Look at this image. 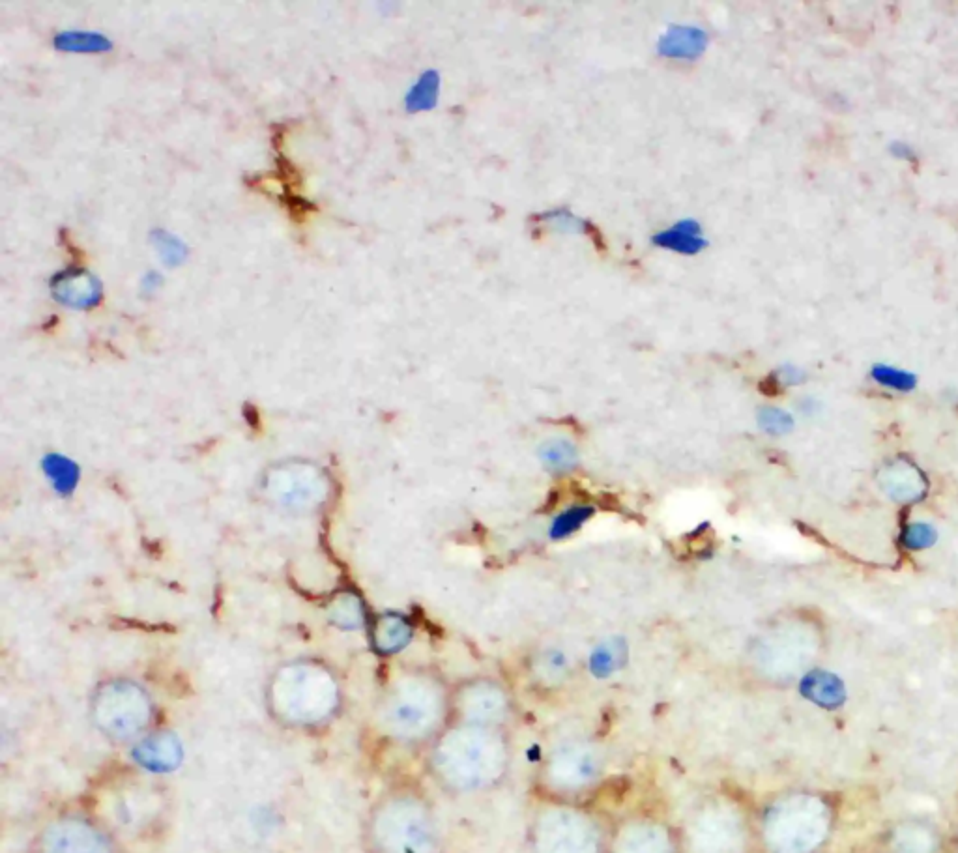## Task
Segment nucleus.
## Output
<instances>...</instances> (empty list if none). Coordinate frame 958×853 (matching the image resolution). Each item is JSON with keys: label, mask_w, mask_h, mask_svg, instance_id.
I'll use <instances>...</instances> for the list:
<instances>
[{"label": "nucleus", "mask_w": 958, "mask_h": 853, "mask_svg": "<svg viewBox=\"0 0 958 853\" xmlns=\"http://www.w3.org/2000/svg\"><path fill=\"white\" fill-rule=\"evenodd\" d=\"M513 767L506 728L450 723L429 745L425 769L431 782L457 799L487 796L502 788Z\"/></svg>", "instance_id": "f257e3e1"}, {"label": "nucleus", "mask_w": 958, "mask_h": 853, "mask_svg": "<svg viewBox=\"0 0 958 853\" xmlns=\"http://www.w3.org/2000/svg\"><path fill=\"white\" fill-rule=\"evenodd\" d=\"M369 853H442L444 833L438 810L427 792L401 784L378 797L365 820Z\"/></svg>", "instance_id": "f03ea898"}, {"label": "nucleus", "mask_w": 958, "mask_h": 853, "mask_svg": "<svg viewBox=\"0 0 958 853\" xmlns=\"http://www.w3.org/2000/svg\"><path fill=\"white\" fill-rule=\"evenodd\" d=\"M382 730L401 745H431L451 721V691L433 674L403 672L380 704Z\"/></svg>", "instance_id": "7ed1b4c3"}, {"label": "nucleus", "mask_w": 958, "mask_h": 853, "mask_svg": "<svg viewBox=\"0 0 958 853\" xmlns=\"http://www.w3.org/2000/svg\"><path fill=\"white\" fill-rule=\"evenodd\" d=\"M683 853H755V814L740 794L713 786L676 822Z\"/></svg>", "instance_id": "20e7f679"}, {"label": "nucleus", "mask_w": 958, "mask_h": 853, "mask_svg": "<svg viewBox=\"0 0 958 853\" xmlns=\"http://www.w3.org/2000/svg\"><path fill=\"white\" fill-rule=\"evenodd\" d=\"M270 713L291 728H319L341 708V687L334 672L313 659L279 666L268 681Z\"/></svg>", "instance_id": "39448f33"}, {"label": "nucleus", "mask_w": 958, "mask_h": 853, "mask_svg": "<svg viewBox=\"0 0 958 853\" xmlns=\"http://www.w3.org/2000/svg\"><path fill=\"white\" fill-rule=\"evenodd\" d=\"M607 820L590 801L534 796L526 818L528 853H605Z\"/></svg>", "instance_id": "423d86ee"}, {"label": "nucleus", "mask_w": 958, "mask_h": 853, "mask_svg": "<svg viewBox=\"0 0 958 853\" xmlns=\"http://www.w3.org/2000/svg\"><path fill=\"white\" fill-rule=\"evenodd\" d=\"M607 762L594 743L571 739L556 745L539 762L534 796L588 801L605 781Z\"/></svg>", "instance_id": "0eeeda50"}, {"label": "nucleus", "mask_w": 958, "mask_h": 853, "mask_svg": "<svg viewBox=\"0 0 958 853\" xmlns=\"http://www.w3.org/2000/svg\"><path fill=\"white\" fill-rule=\"evenodd\" d=\"M756 850L760 853H811L818 835L813 799L784 794L768 801L755 816Z\"/></svg>", "instance_id": "6e6552de"}, {"label": "nucleus", "mask_w": 958, "mask_h": 853, "mask_svg": "<svg viewBox=\"0 0 958 853\" xmlns=\"http://www.w3.org/2000/svg\"><path fill=\"white\" fill-rule=\"evenodd\" d=\"M90 715L105 738L117 743L139 741L154 721V702L135 681H105L90 700Z\"/></svg>", "instance_id": "1a4fd4ad"}, {"label": "nucleus", "mask_w": 958, "mask_h": 853, "mask_svg": "<svg viewBox=\"0 0 958 853\" xmlns=\"http://www.w3.org/2000/svg\"><path fill=\"white\" fill-rule=\"evenodd\" d=\"M262 492L270 504L289 513L307 515L326 506L332 481L324 468L309 461L272 464L262 478Z\"/></svg>", "instance_id": "9d476101"}, {"label": "nucleus", "mask_w": 958, "mask_h": 853, "mask_svg": "<svg viewBox=\"0 0 958 853\" xmlns=\"http://www.w3.org/2000/svg\"><path fill=\"white\" fill-rule=\"evenodd\" d=\"M605 853H683L678 825L659 810H625L610 820Z\"/></svg>", "instance_id": "9b49d317"}, {"label": "nucleus", "mask_w": 958, "mask_h": 853, "mask_svg": "<svg viewBox=\"0 0 958 853\" xmlns=\"http://www.w3.org/2000/svg\"><path fill=\"white\" fill-rule=\"evenodd\" d=\"M34 853H120L117 839L96 820L81 814H64L40 829Z\"/></svg>", "instance_id": "f8f14e48"}, {"label": "nucleus", "mask_w": 958, "mask_h": 853, "mask_svg": "<svg viewBox=\"0 0 958 853\" xmlns=\"http://www.w3.org/2000/svg\"><path fill=\"white\" fill-rule=\"evenodd\" d=\"M509 717L511 696L500 681L474 678L451 691L450 723L506 728Z\"/></svg>", "instance_id": "ddd939ff"}, {"label": "nucleus", "mask_w": 958, "mask_h": 853, "mask_svg": "<svg viewBox=\"0 0 958 853\" xmlns=\"http://www.w3.org/2000/svg\"><path fill=\"white\" fill-rule=\"evenodd\" d=\"M51 296L70 309L88 311L100 305L103 298L102 281L87 268L60 270L49 281Z\"/></svg>", "instance_id": "4468645a"}, {"label": "nucleus", "mask_w": 958, "mask_h": 853, "mask_svg": "<svg viewBox=\"0 0 958 853\" xmlns=\"http://www.w3.org/2000/svg\"><path fill=\"white\" fill-rule=\"evenodd\" d=\"M131 756L148 773H169L182 762V743L171 732H154L135 741Z\"/></svg>", "instance_id": "2eb2a0df"}, {"label": "nucleus", "mask_w": 958, "mask_h": 853, "mask_svg": "<svg viewBox=\"0 0 958 853\" xmlns=\"http://www.w3.org/2000/svg\"><path fill=\"white\" fill-rule=\"evenodd\" d=\"M708 32L695 25H672L668 27L659 42L657 53L672 60H697L708 49Z\"/></svg>", "instance_id": "dca6fc26"}, {"label": "nucleus", "mask_w": 958, "mask_h": 853, "mask_svg": "<svg viewBox=\"0 0 958 853\" xmlns=\"http://www.w3.org/2000/svg\"><path fill=\"white\" fill-rule=\"evenodd\" d=\"M654 246L667 249L678 255L693 257L708 247V240L702 231V225L695 219L676 221L672 227L655 232L652 236Z\"/></svg>", "instance_id": "f3484780"}, {"label": "nucleus", "mask_w": 958, "mask_h": 853, "mask_svg": "<svg viewBox=\"0 0 958 853\" xmlns=\"http://www.w3.org/2000/svg\"><path fill=\"white\" fill-rule=\"evenodd\" d=\"M882 487L900 502H915L925 496L927 483L923 474L912 463L895 461L887 466L886 474L882 478Z\"/></svg>", "instance_id": "a211bd4d"}, {"label": "nucleus", "mask_w": 958, "mask_h": 853, "mask_svg": "<svg viewBox=\"0 0 958 853\" xmlns=\"http://www.w3.org/2000/svg\"><path fill=\"white\" fill-rule=\"evenodd\" d=\"M373 646L378 653L392 655L403 650L412 638V627L403 616L397 614H382L373 625Z\"/></svg>", "instance_id": "6ab92c4d"}, {"label": "nucleus", "mask_w": 958, "mask_h": 853, "mask_svg": "<svg viewBox=\"0 0 958 853\" xmlns=\"http://www.w3.org/2000/svg\"><path fill=\"white\" fill-rule=\"evenodd\" d=\"M440 87H442L440 73L436 70H425L416 79V83L408 88L407 96H405V109L410 115L435 109L438 98H440Z\"/></svg>", "instance_id": "aec40b11"}, {"label": "nucleus", "mask_w": 958, "mask_h": 853, "mask_svg": "<svg viewBox=\"0 0 958 853\" xmlns=\"http://www.w3.org/2000/svg\"><path fill=\"white\" fill-rule=\"evenodd\" d=\"M55 47L64 53H107L113 49V42L94 30H62L55 40Z\"/></svg>", "instance_id": "412c9836"}, {"label": "nucleus", "mask_w": 958, "mask_h": 853, "mask_svg": "<svg viewBox=\"0 0 958 853\" xmlns=\"http://www.w3.org/2000/svg\"><path fill=\"white\" fill-rule=\"evenodd\" d=\"M328 620L343 631H356L365 623V608L362 599L356 593L345 592L337 595L328 605Z\"/></svg>", "instance_id": "4be33fe9"}, {"label": "nucleus", "mask_w": 958, "mask_h": 853, "mask_svg": "<svg viewBox=\"0 0 958 853\" xmlns=\"http://www.w3.org/2000/svg\"><path fill=\"white\" fill-rule=\"evenodd\" d=\"M150 238H152V246L156 249L160 261L165 266L176 268V266H182L188 259V246L173 232L156 229V231H152Z\"/></svg>", "instance_id": "5701e85b"}, {"label": "nucleus", "mask_w": 958, "mask_h": 853, "mask_svg": "<svg viewBox=\"0 0 958 853\" xmlns=\"http://www.w3.org/2000/svg\"><path fill=\"white\" fill-rule=\"evenodd\" d=\"M871 376L876 384L889 388V390L902 391V393L915 390V386H917V378H915L914 373L902 371V369L884 365V363L874 365Z\"/></svg>", "instance_id": "b1692460"}, {"label": "nucleus", "mask_w": 958, "mask_h": 853, "mask_svg": "<svg viewBox=\"0 0 958 853\" xmlns=\"http://www.w3.org/2000/svg\"><path fill=\"white\" fill-rule=\"evenodd\" d=\"M541 219L547 227H551L552 231L562 232V234H571V236H584L590 232V225L588 221H584L582 217L575 216L573 212H569L566 208H556V210H551V212H545L541 214Z\"/></svg>", "instance_id": "393cba45"}, {"label": "nucleus", "mask_w": 958, "mask_h": 853, "mask_svg": "<svg viewBox=\"0 0 958 853\" xmlns=\"http://www.w3.org/2000/svg\"><path fill=\"white\" fill-rule=\"evenodd\" d=\"M45 472L49 476V481L57 487L59 492H70L75 483H77V470L72 461L60 457V455H49L44 461Z\"/></svg>", "instance_id": "a878e982"}, {"label": "nucleus", "mask_w": 958, "mask_h": 853, "mask_svg": "<svg viewBox=\"0 0 958 853\" xmlns=\"http://www.w3.org/2000/svg\"><path fill=\"white\" fill-rule=\"evenodd\" d=\"M541 457H543V463L549 464L551 468L566 470L575 463L577 453L575 448L564 440H552L541 449Z\"/></svg>", "instance_id": "bb28decb"}, {"label": "nucleus", "mask_w": 958, "mask_h": 853, "mask_svg": "<svg viewBox=\"0 0 958 853\" xmlns=\"http://www.w3.org/2000/svg\"><path fill=\"white\" fill-rule=\"evenodd\" d=\"M938 539L936 530L927 522H912L902 532V543L910 550L929 549Z\"/></svg>", "instance_id": "cd10ccee"}, {"label": "nucleus", "mask_w": 958, "mask_h": 853, "mask_svg": "<svg viewBox=\"0 0 958 853\" xmlns=\"http://www.w3.org/2000/svg\"><path fill=\"white\" fill-rule=\"evenodd\" d=\"M807 683L811 687L814 698H818L820 702H826V704H839L841 702V683L835 680L833 676H828V674L811 676Z\"/></svg>", "instance_id": "c85d7f7f"}, {"label": "nucleus", "mask_w": 958, "mask_h": 853, "mask_svg": "<svg viewBox=\"0 0 958 853\" xmlns=\"http://www.w3.org/2000/svg\"><path fill=\"white\" fill-rule=\"evenodd\" d=\"M590 515H592V509H590V507H571L569 511L562 513V515L554 521L552 537L560 539V537L573 534Z\"/></svg>", "instance_id": "c756f323"}, {"label": "nucleus", "mask_w": 958, "mask_h": 853, "mask_svg": "<svg viewBox=\"0 0 958 853\" xmlns=\"http://www.w3.org/2000/svg\"><path fill=\"white\" fill-rule=\"evenodd\" d=\"M760 425L771 434L788 433L794 427V420L781 408H766L760 412Z\"/></svg>", "instance_id": "7c9ffc66"}, {"label": "nucleus", "mask_w": 958, "mask_h": 853, "mask_svg": "<svg viewBox=\"0 0 958 853\" xmlns=\"http://www.w3.org/2000/svg\"><path fill=\"white\" fill-rule=\"evenodd\" d=\"M163 277L158 272H148L141 281V290L145 296H154L156 290H160Z\"/></svg>", "instance_id": "2f4dec72"}, {"label": "nucleus", "mask_w": 958, "mask_h": 853, "mask_svg": "<svg viewBox=\"0 0 958 853\" xmlns=\"http://www.w3.org/2000/svg\"><path fill=\"white\" fill-rule=\"evenodd\" d=\"M891 154H893L895 158H899V160H912V158H914L912 146H908L906 143H900V141H895V143L891 145Z\"/></svg>", "instance_id": "473e14b6"}, {"label": "nucleus", "mask_w": 958, "mask_h": 853, "mask_svg": "<svg viewBox=\"0 0 958 853\" xmlns=\"http://www.w3.org/2000/svg\"><path fill=\"white\" fill-rule=\"evenodd\" d=\"M779 376H781V380H783L784 384H788V386H790V384H799V382L803 380V375L799 373L796 367H784Z\"/></svg>", "instance_id": "72a5a7b5"}]
</instances>
